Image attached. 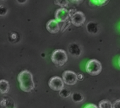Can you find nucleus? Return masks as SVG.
<instances>
[{
    "mask_svg": "<svg viewBox=\"0 0 120 108\" xmlns=\"http://www.w3.org/2000/svg\"><path fill=\"white\" fill-rule=\"evenodd\" d=\"M18 81L20 88L26 93L31 92L35 88V83L33 74L28 70H23L18 75Z\"/></svg>",
    "mask_w": 120,
    "mask_h": 108,
    "instance_id": "f257e3e1",
    "label": "nucleus"
},
{
    "mask_svg": "<svg viewBox=\"0 0 120 108\" xmlns=\"http://www.w3.org/2000/svg\"><path fill=\"white\" fill-rule=\"evenodd\" d=\"M52 62L58 67L63 66L68 60L67 52L63 49H56L53 52L51 56Z\"/></svg>",
    "mask_w": 120,
    "mask_h": 108,
    "instance_id": "f03ea898",
    "label": "nucleus"
},
{
    "mask_svg": "<svg viewBox=\"0 0 120 108\" xmlns=\"http://www.w3.org/2000/svg\"><path fill=\"white\" fill-rule=\"evenodd\" d=\"M102 67L101 63L95 59L88 61L86 65V70L87 73L91 76H96L100 74L102 71Z\"/></svg>",
    "mask_w": 120,
    "mask_h": 108,
    "instance_id": "7ed1b4c3",
    "label": "nucleus"
},
{
    "mask_svg": "<svg viewBox=\"0 0 120 108\" xmlns=\"http://www.w3.org/2000/svg\"><path fill=\"white\" fill-rule=\"evenodd\" d=\"M48 84L52 90L56 91H60L64 88V82L63 79L59 76H54L51 78Z\"/></svg>",
    "mask_w": 120,
    "mask_h": 108,
    "instance_id": "20e7f679",
    "label": "nucleus"
},
{
    "mask_svg": "<svg viewBox=\"0 0 120 108\" xmlns=\"http://www.w3.org/2000/svg\"><path fill=\"white\" fill-rule=\"evenodd\" d=\"M62 79L65 84L68 86H73L77 83V74L73 71H65L62 74Z\"/></svg>",
    "mask_w": 120,
    "mask_h": 108,
    "instance_id": "39448f33",
    "label": "nucleus"
},
{
    "mask_svg": "<svg viewBox=\"0 0 120 108\" xmlns=\"http://www.w3.org/2000/svg\"><path fill=\"white\" fill-rule=\"evenodd\" d=\"M70 18L71 23L76 27L83 26L86 19L85 14L81 11H76Z\"/></svg>",
    "mask_w": 120,
    "mask_h": 108,
    "instance_id": "423d86ee",
    "label": "nucleus"
},
{
    "mask_svg": "<svg viewBox=\"0 0 120 108\" xmlns=\"http://www.w3.org/2000/svg\"><path fill=\"white\" fill-rule=\"evenodd\" d=\"M70 18L69 11L66 8L61 7L58 9L55 12V19L58 22H65Z\"/></svg>",
    "mask_w": 120,
    "mask_h": 108,
    "instance_id": "0eeeda50",
    "label": "nucleus"
},
{
    "mask_svg": "<svg viewBox=\"0 0 120 108\" xmlns=\"http://www.w3.org/2000/svg\"><path fill=\"white\" fill-rule=\"evenodd\" d=\"M46 28H47V30L50 33H52V34L57 33L59 31V30H60L59 23H58V21H57L56 19H55V20H54V19L49 20V21L47 23Z\"/></svg>",
    "mask_w": 120,
    "mask_h": 108,
    "instance_id": "6e6552de",
    "label": "nucleus"
},
{
    "mask_svg": "<svg viewBox=\"0 0 120 108\" xmlns=\"http://www.w3.org/2000/svg\"><path fill=\"white\" fill-rule=\"evenodd\" d=\"M10 89V85L9 81L4 79L0 80V93L7 94L9 93Z\"/></svg>",
    "mask_w": 120,
    "mask_h": 108,
    "instance_id": "1a4fd4ad",
    "label": "nucleus"
},
{
    "mask_svg": "<svg viewBox=\"0 0 120 108\" xmlns=\"http://www.w3.org/2000/svg\"><path fill=\"white\" fill-rule=\"evenodd\" d=\"M99 108H113V104L109 100H103L99 102Z\"/></svg>",
    "mask_w": 120,
    "mask_h": 108,
    "instance_id": "9d476101",
    "label": "nucleus"
},
{
    "mask_svg": "<svg viewBox=\"0 0 120 108\" xmlns=\"http://www.w3.org/2000/svg\"><path fill=\"white\" fill-rule=\"evenodd\" d=\"M84 99L83 95L80 93H74L72 94V100L75 102H82Z\"/></svg>",
    "mask_w": 120,
    "mask_h": 108,
    "instance_id": "9b49d317",
    "label": "nucleus"
},
{
    "mask_svg": "<svg viewBox=\"0 0 120 108\" xmlns=\"http://www.w3.org/2000/svg\"><path fill=\"white\" fill-rule=\"evenodd\" d=\"M59 95H60V96L64 97V98H67L71 95V92L69 89L64 88L62 90H61L59 91Z\"/></svg>",
    "mask_w": 120,
    "mask_h": 108,
    "instance_id": "f8f14e48",
    "label": "nucleus"
},
{
    "mask_svg": "<svg viewBox=\"0 0 120 108\" xmlns=\"http://www.w3.org/2000/svg\"><path fill=\"white\" fill-rule=\"evenodd\" d=\"M55 3L56 5L61 7L62 8H65L69 5V0H56Z\"/></svg>",
    "mask_w": 120,
    "mask_h": 108,
    "instance_id": "ddd939ff",
    "label": "nucleus"
},
{
    "mask_svg": "<svg viewBox=\"0 0 120 108\" xmlns=\"http://www.w3.org/2000/svg\"><path fill=\"white\" fill-rule=\"evenodd\" d=\"M91 2L96 5L102 6L105 5L108 2V0H91Z\"/></svg>",
    "mask_w": 120,
    "mask_h": 108,
    "instance_id": "4468645a",
    "label": "nucleus"
},
{
    "mask_svg": "<svg viewBox=\"0 0 120 108\" xmlns=\"http://www.w3.org/2000/svg\"><path fill=\"white\" fill-rule=\"evenodd\" d=\"M8 13V9L4 6H0V16H4Z\"/></svg>",
    "mask_w": 120,
    "mask_h": 108,
    "instance_id": "2eb2a0df",
    "label": "nucleus"
},
{
    "mask_svg": "<svg viewBox=\"0 0 120 108\" xmlns=\"http://www.w3.org/2000/svg\"><path fill=\"white\" fill-rule=\"evenodd\" d=\"M113 108H120V100H116L113 103Z\"/></svg>",
    "mask_w": 120,
    "mask_h": 108,
    "instance_id": "dca6fc26",
    "label": "nucleus"
},
{
    "mask_svg": "<svg viewBox=\"0 0 120 108\" xmlns=\"http://www.w3.org/2000/svg\"><path fill=\"white\" fill-rule=\"evenodd\" d=\"M84 108H99V107L95 104H88Z\"/></svg>",
    "mask_w": 120,
    "mask_h": 108,
    "instance_id": "f3484780",
    "label": "nucleus"
},
{
    "mask_svg": "<svg viewBox=\"0 0 120 108\" xmlns=\"http://www.w3.org/2000/svg\"><path fill=\"white\" fill-rule=\"evenodd\" d=\"M28 1V0H16V2L20 4H24L26 3V2Z\"/></svg>",
    "mask_w": 120,
    "mask_h": 108,
    "instance_id": "a211bd4d",
    "label": "nucleus"
},
{
    "mask_svg": "<svg viewBox=\"0 0 120 108\" xmlns=\"http://www.w3.org/2000/svg\"><path fill=\"white\" fill-rule=\"evenodd\" d=\"M70 1L73 3H75V4H79L80 2H81L82 0H70Z\"/></svg>",
    "mask_w": 120,
    "mask_h": 108,
    "instance_id": "6ab92c4d",
    "label": "nucleus"
},
{
    "mask_svg": "<svg viewBox=\"0 0 120 108\" xmlns=\"http://www.w3.org/2000/svg\"><path fill=\"white\" fill-rule=\"evenodd\" d=\"M77 77H78V79H80V80H82L83 78V76L82 75V74H79V75H77Z\"/></svg>",
    "mask_w": 120,
    "mask_h": 108,
    "instance_id": "aec40b11",
    "label": "nucleus"
},
{
    "mask_svg": "<svg viewBox=\"0 0 120 108\" xmlns=\"http://www.w3.org/2000/svg\"><path fill=\"white\" fill-rule=\"evenodd\" d=\"M118 64H119V66L120 67V57L119 58V60H118Z\"/></svg>",
    "mask_w": 120,
    "mask_h": 108,
    "instance_id": "412c9836",
    "label": "nucleus"
},
{
    "mask_svg": "<svg viewBox=\"0 0 120 108\" xmlns=\"http://www.w3.org/2000/svg\"><path fill=\"white\" fill-rule=\"evenodd\" d=\"M2 1H4V0H2Z\"/></svg>",
    "mask_w": 120,
    "mask_h": 108,
    "instance_id": "4be33fe9",
    "label": "nucleus"
},
{
    "mask_svg": "<svg viewBox=\"0 0 120 108\" xmlns=\"http://www.w3.org/2000/svg\"><path fill=\"white\" fill-rule=\"evenodd\" d=\"M119 28H120V26H119Z\"/></svg>",
    "mask_w": 120,
    "mask_h": 108,
    "instance_id": "5701e85b",
    "label": "nucleus"
}]
</instances>
